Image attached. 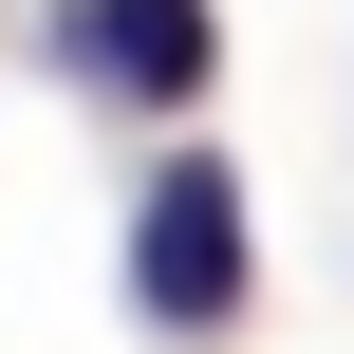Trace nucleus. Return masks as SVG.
<instances>
[{
	"mask_svg": "<svg viewBox=\"0 0 354 354\" xmlns=\"http://www.w3.org/2000/svg\"><path fill=\"white\" fill-rule=\"evenodd\" d=\"M131 299H149L168 336H205V317L243 299V187H224L205 149H168V168L131 187Z\"/></svg>",
	"mask_w": 354,
	"mask_h": 354,
	"instance_id": "f257e3e1",
	"label": "nucleus"
},
{
	"mask_svg": "<svg viewBox=\"0 0 354 354\" xmlns=\"http://www.w3.org/2000/svg\"><path fill=\"white\" fill-rule=\"evenodd\" d=\"M56 56H75V75H112V93H149V112H187V93L224 75V19H205V0H75V19H56Z\"/></svg>",
	"mask_w": 354,
	"mask_h": 354,
	"instance_id": "f03ea898",
	"label": "nucleus"
}]
</instances>
